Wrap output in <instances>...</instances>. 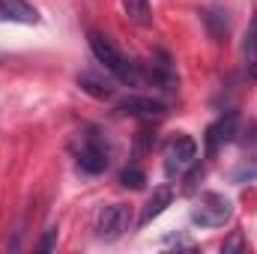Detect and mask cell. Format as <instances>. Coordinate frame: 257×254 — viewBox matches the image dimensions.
Here are the masks:
<instances>
[{"label": "cell", "mask_w": 257, "mask_h": 254, "mask_svg": "<svg viewBox=\"0 0 257 254\" xmlns=\"http://www.w3.org/2000/svg\"><path fill=\"white\" fill-rule=\"evenodd\" d=\"M132 227V206L128 203H111L105 209H99L96 215V236L102 242H117L120 236H126Z\"/></svg>", "instance_id": "obj_2"}, {"label": "cell", "mask_w": 257, "mask_h": 254, "mask_svg": "<svg viewBox=\"0 0 257 254\" xmlns=\"http://www.w3.org/2000/svg\"><path fill=\"white\" fill-rule=\"evenodd\" d=\"M78 87H81L84 93H90L93 99H111V96H114V87H111L108 81H102V78L90 75V72L78 75Z\"/></svg>", "instance_id": "obj_11"}, {"label": "cell", "mask_w": 257, "mask_h": 254, "mask_svg": "<svg viewBox=\"0 0 257 254\" xmlns=\"http://www.w3.org/2000/svg\"><path fill=\"white\" fill-rule=\"evenodd\" d=\"M0 21H15V24H36L39 12L27 0H0Z\"/></svg>", "instance_id": "obj_8"}, {"label": "cell", "mask_w": 257, "mask_h": 254, "mask_svg": "<svg viewBox=\"0 0 257 254\" xmlns=\"http://www.w3.org/2000/svg\"><path fill=\"white\" fill-rule=\"evenodd\" d=\"M200 18H203V27H206V33L215 39V42H221L224 36H227V9H221V6H209V9H203L200 12Z\"/></svg>", "instance_id": "obj_9"}, {"label": "cell", "mask_w": 257, "mask_h": 254, "mask_svg": "<svg viewBox=\"0 0 257 254\" xmlns=\"http://www.w3.org/2000/svg\"><path fill=\"white\" fill-rule=\"evenodd\" d=\"M123 12L128 21H135L138 27H150L153 24V6L150 0H123Z\"/></svg>", "instance_id": "obj_10"}, {"label": "cell", "mask_w": 257, "mask_h": 254, "mask_svg": "<svg viewBox=\"0 0 257 254\" xmlns=\"http://www.w3.org/2000/svg\"><path fill=\"white\" fill-rule=\"evenodd\" d=\"M221 251L224 254H245L248 251V245H245V239H242V233L236 230L230 239H224V245H221Z\"/></svg>", "instance_id": "obj_15"}, {"label": "cell", "mask_w": 257, "mask_h": 254, "mask_svg": "<svg viewBox=\"0 0 257 254\" xmlns=\"http://www.w3.org/2000/svg\"><path fill=\"white\" fill-rule=\"evenodd\" d=\"M120 114L128 117H144V120H153V117H165L168 114V105L153 99V96H126L120 105H117Z\"/></svg>", "instance_id": "obj_6"}, {"label": "cell", "mask_w": 257, "mask_h": 254, "mask_svg": "<svg viewBox=\"0 0 257 254\" xmlns=\"http://www.w3.org/2000/svg\"><path fill=\"white\" fill-rule=\"evenodd\" d=\"M153 144H156V135H153L150 129H141V132L135 135V159H141L144 153H150Z\"/></svg>", "instance_id": "obj_13"}, {"label": "cell", "mask_w": 257, "mask_h": 254, "mask_svg": "<svg viewBox=\"0 0 257 254\" xmlns=\"http://www.w3.org/2000/svg\"><path fill=\"white\" fill-rule=\"evenodd\" d=\"M54 239H57V227L51 224V227L45 230V236H42V242H39V251H51V248H54Z\"/></svg>", "instance_id": "obj_16"}, {"label": "cell", "mask_w": 257, "mask_h": 254, "mask_svg": "<svg viewBox=\"0 0 257 254\" xmlns=\"http://www.w3.org/2000/svg\"><path fill=\"white\" fill-rule=\"evenodd\" d=\"M248 72H251V75L257 78V60H254V63H248Z\"/></svg>", "instance_id": "obj_17"}, {"label": "cell", "mask_w": 257, "mask_h": 254, "mask_svg": "<svg viewBox=\"0 0 257 254\" xmlns=\"http://www.w3.org/2000/svg\"><path fill=\"white\" fill-rule=\"evenodd\" d=\"M120 183L132 191H141L147 186V174L141 168H126V171H120Z\"/></svg>", "instance_id": "obj_12"}, {"label": "cell", "mask_w": 257, "mask_h": 254, "mask_svg": "<svg viewBox=\"0 0 257 254\" xmlns=\"http://www.w3.org/2000/svg\"><path fill=\"white\" fill-rule=\"evenodd\" d=\"M108 168V144L105 135L96 129H87L81 135V150H78V171L84 174H102Z\"/></svg>", "instance_id": "obj_3"}, {"label": "cell", "mask_w": 257, "mask_h": 254, "mask_svg": "<svg viewBox=\"0 0 257 254\" xmlns=\"http://www.w3.org/2000/svg\"><path fill=\"white\" fill-rule=\"evenodd\" d=\"M245 60L248 63H254L257 60V15L251 18V27H248V33H245Z\"/></svg>", "instance_id": "obj_14"}, {"label": "cell", "mask_w": 257, "mask_h": 254, "mask_svg": "<svg viewBox=\"0 0 257 254\" xmlns=\"http://www.w3.org/2000/svg\"><path fill=\"white\" fill-rule=\"evenodd\" d=\"M171 200H174V189L171 186H159V189H153L150 194V200H147V206L141 209V218H138V224L141 227H147L153 218H159L168 206H171Z\"/></svg>", "instance_id": "obj_7"}, {"label": "cell", "mask_w": 257, "mask_h": 254, "mask_svg": "<svg viewBox=\"0 0 257 254\" xmlns=\"http://www.w3.org/2000/svg\"><path fill=\"white\" fill-rule=\"evenodd\" d=\"M236 123H239V117L230 111V114H224V117H218L212 126L206 129V135H203V147H206V159H215L218 156V150L224 147V144H230L233 138H236Z\"/></svg>", "instance_id": "obj_5"}, {"label": "cell", "mask_w": 257, "mask_h": 254, "mask_svg": "<svg viewBox=\"0 0 257 254\" xmlns=\"http://www.w3.org/2000/svg\"><path fill=\"white\" fill-rule=\"evenodd\" d=\"M197 162V141L189 138V135H180L171 141V147L165 150V174L174 180L180 174H186Z\"/></svg>", "instance_id": "obj_4"}, {"label": "cell", "mask_w": 257, "mask_h": 254, "mask_svg": "<svg viewBox=\"0 0 257 254\" xmlns=\"http://www.w3.org/2000/svg\"><path fill=\"white\" fill-rule=\"evenodd\" d=\"M233 215V203L230 197L218 194V191H203L197 197V206L192 209V221L200 227H224Z\"/></svg>", "instance_id": "obj_1"}]
</instances>
